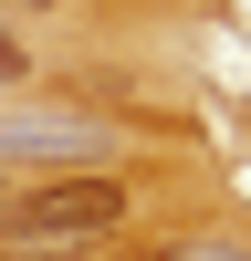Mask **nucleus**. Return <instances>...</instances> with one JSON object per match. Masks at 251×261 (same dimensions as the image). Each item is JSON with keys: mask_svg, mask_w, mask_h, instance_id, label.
I'll return each instance as SVG.
<instances>
[{"mask_svg": "<svg viewBox=\"0 0 251 261\" xmlns=\"http://www.w3.org/2000/svg\"><path fill=\"white\" fill-rule=\"evenodd\" d=\"M0 84H21V42H11V21H0Z\"/></svg>", "mask_w": 251, "mask_h": 261, "instance_id": "nucleus-2", "label": "nucleus"}, {"mask_svg": "<svg viewBox=\"0 0 251 261\" xmlns=\"http://www.w3.org/2000/svg\"><path fill=\"white\" fill-rule=\"evenodd\" d=\"M209 261H230V251H209Z\"/></svg>", "mask_w": 251, "mask_h": 261, "instance_id": "nucleus-4", "label": "nucleus"}, {"mask_svg": "<svg viewBox=\"0 0 251 261\" xmlns=\"http://www.w3.org/2000/svg\"><path fill=\"white\" fill-rule=\"evenodd\" d=\"M0 261H53V251H0Z\"/></svg>", "mask_w": 251, "mask_h": 261, "instance_id": "nucleus-3", "label": "nucleus"}, {"mask_svg": "<svg viewBox=\"0 0 251 261\" xmlns=\"http://www.w3.org/2000/svg\"><path fill=\"white\" fill-rule=\"evenodd\" d=\"M115 220H126V178H105V167H53L42 188H0V251L105 241Z\"/></svg>", "mask_w": 251, "mask_h": 261, "instance_id": "nucleus-1", "label": "nucleus"}]
</instances>
